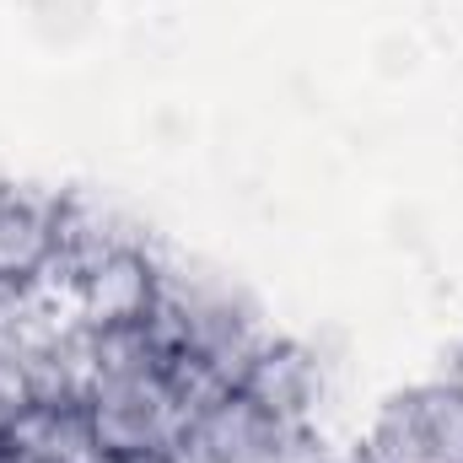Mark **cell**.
I'll return each mask as SVG.
<instances>
[{"label": "cell", "instance_id": "obj_1", "mask_svg": "<svg viewBox=\"0 0 463 463\" xmlns=\"http://www.w3.org/2000/svg\"><path fill=\"white\" fill-rule=\"evenodd\" d=\"M81 410L114 463L124 458H173L184 431L194 426L211 399L194 393V383L162 355L146 324L92 335L87 377H81Z\"/></svg>", "mask_w": 463, "mask_h": 463}, {"label": "cell", "instance_id": "obj_2", "mask_svg": "<svg viewBox=\"0 0 463 463\" xmlns=\"http://www.w3.org/2000/svg\"><path fill=\"white\" fill-rule=\"evenodd\" d=\"M151 340L162 355L194 383L200 399H227L242 383V372L275 345V329L253 307L248 291L232 280L194 269V264H162L156 259V291L146 313Z\"/></svg>", "mask_w": 463, "mask_h": 463}, {"label": "cell", "instance_id": "obj_3", "mask_svg": "<svg viewBox=\"0 0 463 463\" xmlns=\"http://www.w3.org/2000/svg\"><path fill=\"white\" fill-rule=\"evenodd\" d=\"M355 463H463V393L442 377L388 399Z\"/></svg>", "mask_w": 463, "mask_h": 463}, {"label": "cell", "instance_id": "obj_4", "mask_svg": "<svg viewBox=\"0 0 463 463\" xmlns=\"http://www.w3.org/2000/svg\"><path fill=\"white\" fill-rule=\"evenodd\" d=\"M65 232V200L0 189V291H22L54 259Z\"/></svg>", "mask_w": 463, "mask_h": 463}, {"label": "cell", "instance_id": "obj_5", "mask_svg": "<svg viewBox=\"0 0 463 463\" xmlns=\"http://www.w3.org/2000/svg\"><path fill=\"white\" fill-rule=\"evenodd\" d=\"M237 393L253 399L259 410H269L275 420L307 426V410H313V399H318V366H313V355H307L302 345L275 340V345L242 372Z\"/></svg>", "mask_w": 463, "mask_h": 463}, {"label": "cell", "instance_id": "obj_6", "mask_svg": "<svg viewBox=\"0 0 463 463\" xmlns=\"http://www.w3.org/2000/svg\"><path fill=\"white\" fill-rule=\"evenodd\" d=\"M5 442L27 448L43 463H114L103 453V442H98V431H92V420H87V410L76 399H38L11 426Z\"/></svg>", "mask_w": 463, "mask_h": 463}, {"label": "cell", "instance_id": "obj_7", "mask_svg": "<svg viewBox=\"0 0 463 463\" xmlns=\"http://www.w3.org/2000/svg\"><path fill=\"white\" fill-rule=\"evenodd\" d=\"M38 404V393H33V377H27V366L11 355V350L0 345V431L11 437V426L27 415Z\"/></svg>", "mask_w": 463, "mask_h": 463}, {"label": "cell", "instance_id": "obj_8", "mask_svg": "<svg viewBox=\"0 0 463 463\" xmlns=\"http://www.w3.org/2000/svg\"><path fill=\"white\" fill-rule=\"evenodd\" d=\"M0 463H43V458H33V453L16 448V442H0Z\"/></svg>", "mask_w": 463, "mask_h": 463}, {"label": "cell", "instance_id": "obj_9", "mask_svg": "<svg viewBox=\"0 0 463 463\" xmlns=\"http://www.w3.org/2000/svg\"><path fill=\"white\" fill-rule=\"evenodd\" d=\"M448 383H453V388H458V393H463V350H458V355H453V366H448Z\"/></svg>", "mask_w": 463, "mask_h": 463}, {"label": "cell", "instance_id": "obj_10", "mask_svg": "<svg viewBox=\"0 0 463 463\" xmlns=\"http://www.w3.org/2000/svg\"><path fill=\"white\" fill-rule=\"evenodd\" d=\"M0 442H5V431H0Z\"/></svg>", "mask_w": 463, "mask_h": 463}]
</instances>
